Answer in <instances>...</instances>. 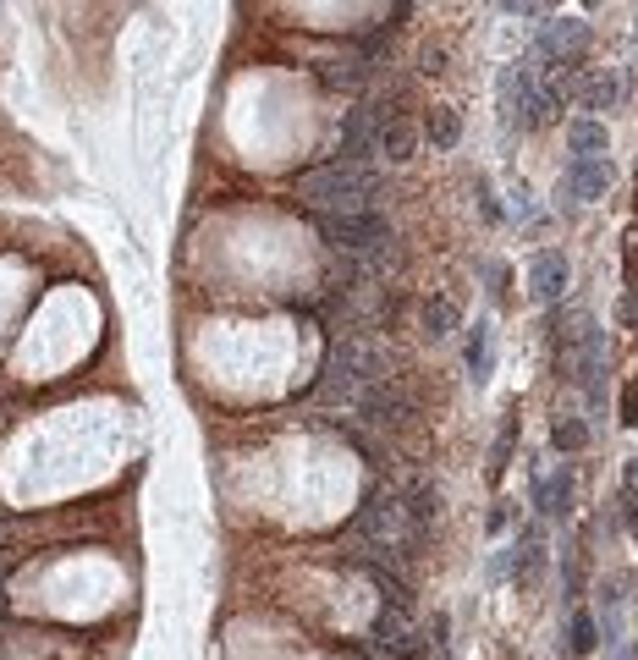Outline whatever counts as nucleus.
<instances>
[{
    "instance_id": "f3484780",
    "label": "nucleus",
    "mask_w": 638,
    "mask_h": 660,
    "mask_svg": "<svg viewBox=\"0 0 638 660\" xmlns=\"http://www.w3.org/2000/svg\"><path fill=\"white\" fill-rule=\"evenodd\" d=\"M413 144H418V132H413L407 121H396V116H391V127L380 132V149H386L391 160H413Z\"/></svg>"
},
{
    "instance_id": "7ed1b4c3",
    "label": "nucleus",
    "mask_w": 638,
    "mask_h": 660,
    "mask_svg": "<svg viewBox=\"0 0 638 660\" xmlns=\"http://www.w3.org/2000/svg\"><path fill=\"white\" fill-rule=\"evenodd\" d=\"M539 121H550V110H545L534 66H507L501 72V127L507 132H534Z\"/></svg>"
},
{
    "instance_id": "20e7f679",
    "label": "nucleus",
    "mask_w": 638,
    "mask_h": 660,
    "mask_svg": "<svg viewBox=\"0 0 638 660\" xmlns=\"http://www.w3.org/2000/svg\"><path fill=\"white\" fill-rule=\"evenodd\" d=\"M325 242L336 253H347V259H369V253L391 248V221L380 210H369V215H336V221H325Z\"/></svg>"
},
{
    "instance_id": "6e6552de",
    "label": "nucleus",
    "mask_w": 638,
    "mask_h": 660,
    "mask_svg": "<svg viewBox=\"0 0 638 660\" xmlns=\"http://www.w3.org/2000/svg\"><path fill=\"white\" fill-rule=\"evenodd\" d=\"M567 253H556V248H545V253H534L528 259V292L539 297V303H556L561 292H567Z\"/></svg>"
},
{
    "instance_id": "423d86ee",
    "label": "nucleus",
    "mask_w": 638,
    "mask_h": 660,
    "mask_svg": "<svg viewBox=\"0 0 638 660\" xmlns=\"http://www.w3.org/2000/svg\"><path fill=\"white\" fill-rule=\"evenodd\" d=\"M584 50H589V23L584 17H556V23H545V33L534 44V61H545V66H573Z\"/></svg>"
},
{
    "instance_id": "f257e3e1",
    "label": "nucleus",
    "mask_w": 638,
    "mask_h": 660,
    "mask_svg": "<svg viewBox=\"0 0 638 660\" xmlns=\"http://www.w3.org/2000/svg\"><path fill=\"white\" fill-rule=\"evenodd\" d=\"M298 198L309 210H319L325 221H336V215H369L375 198H380V171L336 160V165H319V171L298 176Z\"/></svg>"
},
{
    "instance_id": "aec40b11",
    "label": "nucleus",
    "mask_w": 638,
    "mask_h": 660,
    "mask_svg": "<svg viewBox=\"0 0 638 660\" xmlns=\"http://www.w3.org/2000/svg\"><path fill=\"white\" fill-rule=\"evenodd\" d=\"M573 649H578V655L595 649V617H584V611L573 617Z\"/></svg>"
},
{
    "instance_id": "1a4fd4ad",
    "label": "nucleus",
    "mask_w": 638,
    "mask_h": 660,
    "mask_svg": "<svg viewBox=\"0 0 638 660\" xmlns=\"http://www.w3.org/2000/svg\"><path fill=\"white\" fill-rule=\"evenodd\" d=\"M578 99H584V110H611L622 99L616 66H589V72H578Z\"/></svg>"
},
{
    "instance_id": "ddd939ff",
    "label": "nucleus",
    "mask_w": 638,
    "mask_h": 660,
    "mask_svg": "<svg viewBox=\"0 0 638 660\" xmlns=\"http://www.w3.org/2000/svg\"><path fill=\"white\" fill-rule=\"evenodd\" d=\"M375 638L380 644H391V649H402V655H413L418 644H413V627H407V617L402 611H380L375 617Z\"/></svg>"
},
{
    "instance_id": "39448f33",
    "label": "nucleus",
    "mask_w": 638,
    "mask_h": 660,
    "mask_svg": "<svg viewBox=\"0 0 638 660\" xmlns=\"http://www.w3.org/2000/svg\"><path fill=\"white\" fill-rule=\"evenodd\" d=\"M391 127V116L380 105H352L347 121H341V160L347 165H364L369 149H380V132Z\"/></svg>"
},
{
    "instance_id": "dca6fc26",
    "label": "nucleus",
    "mask_w": 638,
    "mask_h": 660,
    "mask_svg": "<svg viewBox=\"0 0 638 660\" xmlns=\"http://www.w3.org/2000/svg\"><path fill=\"white\" fill-rule=\"evenodd\" d=\"M424 132H430V138H435V149H452V144L462 138V121H457V110L435 105V110H430V121H424Z\"/></svg>"
},
{
    "instance_id": "9d476101",
    "label": "nucleus",
    "mask_w": 638,
    "mask_h": 660,
    "mask_svg": "<svg viewBox=\"0 0 638 660\" xmlns=\"http://www.w3.org/2000/svg\"><path fill=\"white\" fill-rule=\"evenodd\" d=\"M605 149H611L605 121H595V116H573V121H567V155H573V160H595Z\"/></svg>"
},
{
    "instance_id": "9b49d317",
    "label": "nucleus",
    "mask_w": 638,
    "mask_h": 660,
    "mask_svg": "<svg viewBox=\"0 0 638 660\" xmlns=\"http://www.w3.org/2000/svg\"><path fill=\"white\" fill-rule=\"evenodd\" d=\"M567 501H573V474H567V468H556V474H534V506H539L545 517H561Z\"/></svg>"
},
{
    "instance_id": "5701e85b",
    "label": "nucleus",
    "mask_w": 638,
    "mask_h": 660,
    "mask_svg": "<svg viewBox=\"0 0 638 660\" xmlns=\"http://www.w3.org/2000/svg\"><path fill=\"white\" fill-rule=\"evenodd\" d=\"M627 490H633V495H638V457H633V462H627Z\"/></svg>"
},
{
    "instance_id": "f8f14e48",
    "label": "nucleus",
    "mask_w": 638,
    "mask_h": 660,
    "mask_svg": "<svg viewBox=\"0 0 638 660\" xmlns=\"http://www.w3.org/2000/svg\"><path fill=\"white\" fill-rule=\"evenodd\" d=\"M418 325H424V336L446 342L452 330H457V303H452V297H430V303L418 308Z\"/></svg>"
},
{
    "instance_id": "412c9836",
    "label": "nucleus",
    "mask_w": 638,
    "mask_h": 660,
    "mask_svg": "<svg viewBox=\"0 0 638 660\" xmlns=\"http://www.w3.org/2000/svg\"><path fill=\"white\" fill-rule=\"evenodd\" d=\"M622 424H638V385L622 396Z\"/></svg>"
},
{
    "instance_id": "2eb2a0df",
    "label": "nucleus",
    "mask_w": 638,
    "mask_h": 660,
    "mask_svg": "<svg viewBox=\"0 0 638 660\" xmlns=\"http://www.w3.org/2000/svg\"><path fill=\"white\" fill-rule=\"evenodd\" d=\"M490 363H495L490 319H479V325H473V336H468V369H473V380H484V374H490Z\"/></svg>"
},
{
    "instance_id": "f03ea898",
    "label": "nucleus",
    "mask_w": 638,
    "mask_h": 660,
    "mask_svg": "<svg viewBox=\"0 0 638 660\" xmlns=\"http://www.w3.org/2000/svg\"><path fill=\"white\" fill-rule=\"evenodd\" d=\"M386 380H391L386 347H375V342H364V336H347V342H336V353H330V363H325V374H319V402L364 408V396H369L375 385H386Z\"/></svg>"
},
{
    "instance_id": "4be33fe9",
    "label": "nucleus",
    "mask_w": 638,
    "mask_h": 660,
    "mask_svg": "<svg viewBox=\"0 0 638 660\" xmlns=\"http://www.w3.org/2000/svg\"><path fill=\"white\" fill-rule=\"evenodd\" d=\"M479 210H484L490 221H501V210H495V198H490V187H484V182H479Z\"/></svg>"
},
{
    "instance_id": "0eeeda50",
    "label": "nucleus",
    "mask_w": 638,
    "mask_h": 660,
    "mask_svg": "<svg viewBox=\"0 0 638 660\" xmlns=\"http://www.w3.org/2000/svg\"><path fill=\"white\" fill-rule=\"evenodd\" d=\"M611 155H595V160H567L561 171V198H578V204H595V198L611 193Z\"/></svg>"
},
{
    "instance_id": "6ab92c4d",
    "label": "nucleus",
    "mask_w": 638,
    "mask_h": 660,
    "mask_svg": "<svg viewBox=\"0 0 638 660\" xmlns=\"http://www.w3.org/2000/svg\"><path fill=\"white\" fill-rule=\"evenodd\" d=\"M550 440H556L561 451H578V446H589V429H584L578 419H556V429H550Z\"/></svg>"
},
{
    "instance_id": "a211bd4d",
    "label": "nucleus",
    "mask_w": 638,
    "mask_h": 660,
    "mask_svg": "<svg viewBox=\"0 0 638 660\" xmlns=\"http://www.w3.org/2000/svg\"><path fill=\"white\" fill-rule=\"evenodd\" d=\"M319 78H325V83H336V89H341V83H347V89H358V83H364V66H358V61H325V66H319Z\"/></svg>"
},
{
    "instance_id": "4468645a",
    "label": "nucleus",
    "mask_w": 638,
    "mask_h": 660,
    "mask_svg": "<svg viewBox=\"0 0 638 660\" xmlns=\"http://www.w3.org/2000/svg\"><path fill=\"white\" fill-rule=\"evenodd\" d=\"M512 561H518V578H534V572L545 567V540H539V528H523V534H518Z\"/></svg>"
}]
</instances>
